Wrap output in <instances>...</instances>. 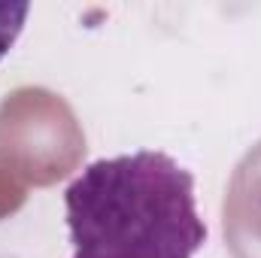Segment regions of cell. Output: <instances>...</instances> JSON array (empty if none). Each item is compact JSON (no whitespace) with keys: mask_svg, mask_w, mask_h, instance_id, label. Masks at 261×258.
Instances as JSON below:
<instances>
[{"mask_svg":"<svg viewBox=\"0 0 261 258\" xmlns=\"http://www.w3.org/2000/svg\"><path fill=\"white\" fill-rule=\"evenodd\" d=\"M225 240L234 258H261V143L237 164L225 194Z\"/></svg>","mask_w":261,"mask_h":258,"instance_id":"2","label":"cell"},{"mask_svg":"<svg viewBox=\"0 0 261 258\" xmlns=\"http://www.w3.org/2000/svg\"><path fill=\"white\" fill-rule=\"evenodd\" d=\"M31 6L28 3H0V61L9 55V49L18 43Z\"/></svg>","mask_w":261,"mask_h":258,"instance_id":"3","label":"cell"},{"mask_svg":"<svg viewBox=\"0 0 261 258\" xmlns=\"http://www.w3.org/2000/svg\"><path fill=\"white\" fill-rule=\"evenodd\" d=\"M64 210L73 258H195L206 243L195 176L155 149L88 164Z\"/></svg>","mask_w":261,"mask_h":258,"instance_id":"1","label":"cell"}]
</instances>
